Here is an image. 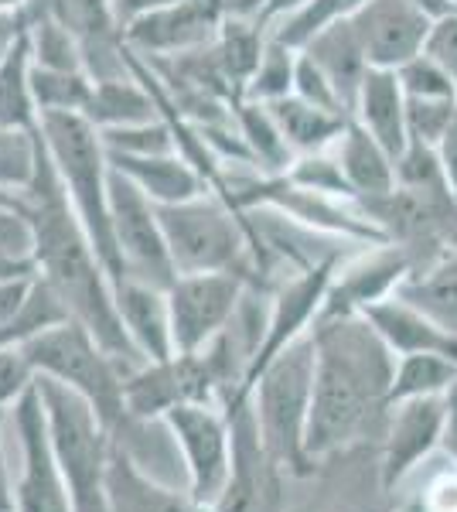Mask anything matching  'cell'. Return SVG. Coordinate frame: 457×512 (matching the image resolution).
<instances>
[{
  "label": "cell",
  "mask_w": 457,
  "mask_h": 512,
  "mask_svg": "<svg viewBox=\"0 0 457 512\" xmlns=\"http://www.w3.org/2000/svg\"><path fill=\"white\" fill-rule=\"evenodd\" d=\"M314 400L307 454L314 465L362 448L386 431L396 355L365 315H328L314 321Z\"/></svg>",
  "instance_id": "obj_1"
},
{
  "label": "cell",
  "mask_w": 457,
  "mask_h": 512,
  "mask_svg": "<svg viewBox=\"0 0 457 512\" xmlns=\"http://www.w3.org/2000/svg\"><path fill=\"white\" fill-rule=\"evenodd\" d=\"M18 205L35 226V274L62 297L69 315L82 321L96 335V342L127 369V376L147 366L116 315L113 277L93 250L62 181H58L48 147L41 154L35 185L18 195Z\"/></svg>",
  "instance_id": "obj_2"
},
{
  "label": "cell",
  "mask_w": 457,
  "mask_h": 512,
  "mask_svg": "<svg viewBox=\"0 0 457 512\" xmlns=\"http://www.w3.org/2000/svg\"><path fill=\"white\" fill-rule=\"evenodd\" d=\"M38 130L89 243L116 284L123 280V260L113 239L110 154H106L103 134L82 113H48L38 120Z\"/></svg>",
  "instance_id": "obj_3"
},
{
  "label": "cell",
  "mask_w": 457,
  "mask_h": 512,
  "mask_svg": "<svg viewBox=\"0 0 457 512\" xmlns=\"http://www.w3.org/2000/svg\"><path fill=\"white\" fill-rule=\"evenodd\" d=\"M314 369H318V352H314V332H307L280 355H273L249 390L263 444L290 478H311L321 468L307 454Z\"/></svg>",
  "instance_id": "obj_4"
},
{
  "label": "cell",
  "mask_w": 457,
  "mask_h": 512,
  "mask_svg": "<svg viewBox=\"0 0 457 512\" xmlns=\"http://www.w3.org/2000/svg\"><path fill=\"white\" fill-rule=\"evenodd\" d=\"M174 270L181 274H232L260 287L256 250L243 212L222 195L205 192L178 205H157Z\"/></svg>",
  "instance_id": "obj_5"
},
{
  "label": "cell",
  "mask_w": 457,
  "mask_h": 512,
  "mask_svg": "<svg viewBox=\"0 0 457 512\" xmlns=\"http://www.w3.org/2000/svg\"><path fill=\"white\" fill-rule=\"evenodd\" d=\"M45 400L52 448L72 495V512H110V427L79 390L52 376H35Z\"/></svg>",
  "instance_id": "obj_6"
},
{
  "label": "cell",
  "mask_w": 457,
  "mask_h": 512,
  "mask_svg": "<svg viewBox=\"0 0 457 512\" xmlns=\"http://www.w3.org/2000/svg\"><path fill=\"white\" fill-rule=\"evenodd\" d=\"M21 349L35 366V373L52 376L86 396L110 431L123 420L127 369L96 342V335L82 321L69 318L62 325L45 328V332L31 335L28 342H21Z\"/></svg>",
  "instance_id": "obj_7"
},
{
  "label": "cell",
  "mask_w": 457,
  "mask_h": 512,
  "mask_svg": "<svg viewBox=\"0 0 457 512\" xmlns=\"http://www.w3.org/2000/svg\"><path fill=\"white\" fill-rule=\"evenodd\" d=\"M110 216H113L116 250H120L123 260V280H140V284L168 291L174 280H178V270L171 263L157 205L127 175H120L113 164H110Z\"/></svg>",
  "instance_id": "obj_8"
},
{
  "label": "cell",
  "mask_w": 457,
  "mask_h": 512,
  "mask_svg": "<svg viewBox=\"0 0 457 512\" xmlns=\"http://www.w3.org/2000/svg\"><path fill=\"white\" fill-rule=\"evenodd\" d=\"M229 427H232V472L212 512H284V482L287 472L267 451L256 427L253 400L226 403Z\"/></svg>",
  "instance_id": "obj_9"
},
{
  "label": "cell",
  "mask_w": 457,
  "mask_h": 512,
  "mask_svg": "<svg viewBox=\"0 0 457 512\" xmlns=\"http://www.w3.org/2000/svg\"><path fill=\"white\" fill-rule=\"evenodd\" d=\"M226 403L219 373L209 355H171L164 362H147L123 383V420H161L168 410L185 403Z\"/></svg>",
  "instance_id": "obj_10"
},
{
  "label": "cell",
  "mask_w": 457,
  "mask_h": 512,
  "mask_svg": "<svg viewBox=\"0 0 457 512\" xmlns=\"http://www.w3.org/2000/svg\"><path fill=\"white\" fill-rule=\"evenodd\" d=\"M185 458L188 492L202 506H215L232 472V427L215 403H185L161 417Z\"/></svg>",
  "instance_id": "obj_11"
},
{
  "label": "cell",
  "mask_w": 457,
  "mask_h": 512,
  "mask_svg": "<svg viewBox=\"0 0 457 512\" xmlns=\"http://www.w3.org/2000/svg\"><path fill=\"white\" fill-rule=\"evenodd\" d=\"M35 14H52L79 41L82 69L93 82L134 76V52L123 38V24L116 18L113 0H28L24 24Z\"/></svg>",
  "instance_id": "obj_12"
},
{
  "label": "cell",
  "mask_w": 457,
  "mask_h": 512,
  "mask_svg": "<svg viewBox=\"0 0 457 512\" xmlns=\"http://www.w3.org/2000/svg\"><path fill=\"white\" fill-rule=\"evenodd\" d=\"M11 417L24 461L21 478L14 485V512H72V495L62 478V468H58L38 383L24 390L21 400L11 407Z\"/></svg>",
  "instance_id": "obj_13"
},
{
  "label": "cell",
  "mask_w": 457,
  "mask_h": 512,
  "mask_svg": "<svg viewBox=\"0 0 457 512\" xmlns=\"http://www.w3.org/2000/svg\"><path fill=\"white\" fill-rule=\"evenodd\" d=\"M246 280L232 274H181L168 287L174 355H195L229 325L246 294Z\"/></svg>",
  "instance_id": "obj_14"
},
{
  "label": "cell",
  "mask_w": 457,
  "mask_h": 512,
  "mask_svg": "<svg viewBox=\"0 0 457 512\" xmlns=\"http://www.w3.org/2000/svg\"><path fill=\"white\" fill-rule=\"evenodd\" d=\"M447 417V393L444 396H417L389 407L386 431L379 441V485L382 492H400L423 461L440 448Z\"/></svg>",
  "instance_id": "obj_15"
},
{
  "label": "cell",
  "mask_w": 457,
  "mask_h": 512,
  "mask_svg": "<svg viewBox=\"0 0 457 512\" xmlns=\"http://www.w3.org/2000/svg\"><path fill=\"white\" fill-rule=\"evenodd\" d=\"M406 277H413V256L396 243L365 246L348 256L335 270L318 318L328 315H362L365 308L386 301L400 291Z\"/></svg>",
  "instance_id": "obj_16"
},
{
  "label": "cell",
  "mask_w": 457,
  "mask_h": 512,
  "mask_svg": "<svg viewBox=\"0 0 457 512\" xmlns=\"http://www.w3.org/2000/svg\"><path fill=\"white\" fill-rule=\"evenodd\" d=\"M352 18L355 35L372 69H403L427 45L434 18L406 0H369Z\"/></svg>",
  "instance_id": "obj_17"
},
{
  "label": "cell",
  "mask_w": 457,
  "mask_h": 512,
  "mask_svg": "<svg viewBox=\"0 0 457 512\" xmlns=\"http://www.w3.org/2000/svg\"><path fill=\"white\" fill-rule=\"evenodd\" d=\"M116 315H120L123 328H127L134 349L144 355V362H164L174 355L171 338V308L168 291L140 280H116Z\"/></svg>",
  "instance_id": "obj_18"
},
{
  "label": "cell",
  "mask_w": 457,
  "mask_h": 512,
  "mask_svg": "<svg viewBox=\"0 0 457 512\" xmlns=\"http://www.w3.org/2000/svg\"><path fill=\"white\" fill-rule=\"evenodd\" d=\"M372 321V328L382 335V342L393 349V355H417V352H434V355H451L457 359V332L444 328L437 318H430L427 311H420L417 304L403 301V297H386V301L372 304L362 311Z\"/></svg>",
  "instance_id": "obj_19"
},
{
  "label": "cell",
  "mask_w": 457,
  "mask_h": 512,
  "mask_svg": "<svg viewBox=\"0 0 457 512\" xmlns=\"http://www.w3.org/2000/svg\"><path fill=\"white\" fill-rule=\"evenodd\" d=\"M297 52H304L307 59L318 62V69L331 79V86H335L338 96H342L345 110L355 117L359 89L365 82V72H369L372 65L362 52V41H359V35H355L352 18L324 24L318 35L307 38V45L297 48Z\"/></svg>",
  "instance_id": "obj_20"
},
{
  "label": "cell",
  "mask_w": 457,
  "mask_h": 512,
  "mask_svg": "<svg viewBox=\"0 0 457 512\" xmlns=\"http://www.w3.org/2000/svg\"><path fill=\"white\" fill-rule=\"evenodd\" d=\"M110 164L120 175L134 181L154 205H178L188 202V198L212 192L205 175L185 154H157V158H123V154H110Z\"/></svg>",
  "instance_id": "obj_21"
},
{
  "label": "cell",
  "mask_w": 457,
  "mask_h": 512,
  "mask_svg": "<svg viewBox=\"0 0 457 512\" xmlns=\"http://www.w3.org/2000/svg\"><path fill=\"white\" fill-rule=\"evenodd\" d=\"M355 120H359L393 158H400L403 147L410 144V130H406V93L400 86V76H396L393 69L365 72L359 103H355Z\"/></svg>",
  "instance_id": "obj_22"
},
{
  "label": "cell",
  "mask_w": 457,
  "mask_h": 512,
  "mask_svg": "<svg viewBox=\"0 0 457 512\" xmlns=\"http://www.w3.org/2000/svg\"><path fill=\"white\" fill-rule=\"evenodd\" d=\"M110 512H212L191 499V492H174L147 478L123 451L110 454Z\"/></svg>",
  "instance_id": "obj_23"
},
{
  "label": "cell",
  "mask_w": 457,
  "mask_h": 512,
  "mask_svg": "<svg viewBox=\"0 0 457 512\" xmlns=\"http://www.w3.org/2000/svg\"><path fill=\"white\" fill-rule=\"evenodd\" d=\"M270 117L277 120L280 134L290 144V151L301 158V154H318V151H328L342 140L348 120L345 113H331V110H321V106L307 103L301 96H284V99H273L267 103Z\"/></svg>",
  "instance_id": "obj_24"
},
{
  "label": "cell",
  "mask_w": 457,
  "mask_h": 512,
  "mask_svg": "<svg viewBox=\"0 0 457 512\" xmlns=\"http://www.w3.org/2000/svg\"><path fill=\"white\" fill-rule=\"evenodd\" d=\"M335 154L355 198L382 195L396 188V158L355 117L348 120L342 140L335 144Z\"/></svg>",
  "instance_id": "obj_25"
},
{
  "label": "cell",
  "mask_w": 457,
  "mask_h": 512,
  "mask_svg": "<svg viewBox=\"0 0 457 512\" xmlns=\"http://www.w3.org/2000/svg\"><path fill=\"white\" fill-rule=\"evenodd\" d=\"M82 117L93 123L96 130H120V127H134V123H151L157 117H164V113L157 106L154 93L147 89V82L134 72L130 79L96 82Z\"/></svg>",
  "instance_id": "obj_26"
},
{
  "label": "cell",
  "mask_w": 457,
  "mask_h": 512,
  "mask_svg": "<svg viewBox=\"0 0 457 512\" xmlns=\"http://www.w3.org/2000/svg\"><path fill=\"white\" fill-rule=\"evenodd\" d=\"M232 117H236L239 137L246 140V151L253 158V168L260 175H284L294 164L297 154L280 134L277 120L270 117L267 103H253V99H236L232 103Z\"/></svg>",
  "instance_id": "obj_27"
},
{
  "label": "cell",
  "mask_w": 457,
  "mask_h": 512,
  "mask_svg": "<svg viewBox=\"0 0 457 512\" xmlns=\"http://www.w3.org/2000/svg\"><path fill=\"white\" fill-rule=\"evenodd\" d=\"M396 297L417 304L430 318H437L444 328L457 332V246L447 250L434 267L406 277Z\"/></svg>",
  "instance_id": "obj_28"
},
{
  "label": "cell",
  "mask_w": 457,
  "mask_h": 512,
  "mask_svg": "<svg viewBox=\"0 0 457 512\" xmlns=\"http://www.w3.org/2000/svg\"><path fill=\"white\" fill-rule=\"evenodd\" d=\"M457 386V359L434 352L400 355L393 373V390H389V407L417 396H444Z\"/></svg>",
  "instance_id": "obj_29"
},
{
  "label": "cell",
  "mask_w": 457,
  "mask_h": 512,
  "mask_svg": "<svg viewBox=\"0 0 457 512\" xmlns=\"http://www.w3.org/2000/svg\"><path fill=\"white\" fill-rule=\"evenodd\" d=\"M45 140L41 130L24 127H0V198L18 202L38 178Z\"/></svg>",
  "instance_id": "obj_30"
},
{
  "label": "cell",
  "mask_w": 457,
  "mask_h": 512,
  "mask_svg": "<svg viewBox=\"0 0 457 512\" xmlns=\"http://www.w3.org/2000/svg\"><path fill=\"white\" fill-rule=\"evenodd\" d=\"M96 82L86 69H41L31 65V96L38 106V120L48 113H86Z\"/></svg>",
  "instance_id": "obj_31"
},
{
  "label": "cell",
  "mask_w": 457,
  "mask_h": 512,
  "mask_svg": "<svg viewBox=\"0 0 457 512\" xmlns=\"http://www.w3.org/2000/svg\"><path fill=\"white\" fill-rule=\"evenodd\" d=\"M106 144V154H123V158H157V154H181L178 130L171 117H157L151 123H134L120 130H99Z\"/></svg>",
  "instance_id": "obj_32"
},
{
  "label": "cell",
  "mask_w": 457,
  "mask_h": 512,
  "mask_svg": "<svg viewBox=\"0 0 457 512\" xmlns=\"http://www.w3.org/2000/svg\"><path fill=\"white\" fill-rule=\"evenodd\" d=\"M294 72H297V48H290L277 38H267L263 59L256 65L243 99H253V103H273V99L290 96L294 93Z\"/></svg>",
  "instance_id": "obj_33"
},
{
  "label": "cell",
  "mask_w": 457,
  "mask_h": 512,
  "mask_svg": "<svg viewBox=\"0 0 457 512\" xmlns=\"http://www.w3.org/2000/svg\"><path fill=\"white\" fill-rule=\"evenodd\" d=\"M28 45H31V65H41V69H82L79 41L52 14L28 18Z\"/></svg>",
  "instance_id": "obj_34"
},
{
  "label": "cell",
  "mask_w": 457,
  "mask_h": 512,
  "mask_svg": "<svg viewBox=\"0 0 457 512\" xmlns=\"http://www.w3.org/2000/svg\"><path fill=\"white\" fill-rule=\"evenodd\" d=\"M369 0H307L297 14H290L287 21H280L277 28H270V38L284 41L290 48H304L307 38H314L324 24L342 21L348 14H355Z\"/></svg>",
  "instance_id": "obj_35"
},
{
  "label": "cell",
  "mask_w": 457,
  "mask_h": 512,
  "mask_svg": "<svg viewBox=\"0 0 457 512\" xmlns=\"http://www.w3.org/2000/svg\"><path fill=\"white\" fill-rule=\"evenodd\" d=\"M284 178L290 185L307 188V192H321L331 198H348V202H355V192H352V185H348L342 164H338V154H328V151L301 154V158H294V164L284 171Z\"/></svg>",
  "instance_id": "obj_36"
},
{
  "label": "cell",
  "mask_w": 457,
  "mask_h": 512,
  "mask_svg": "<svg viewBox=\"0 0 457 512\" xmlns=\"http://www.w3.org/2000/svg\"><path fill=\"white\" fill-rule=\"evenodd\" d=\"M396 185L406 188H423V192H440V188H451L440 161V151L427 140H413L403 147V154L396 158ZM454 192V188H451Z\"/></svg>",
  "instance_id": "obj_37"
},
{
  "label": "cell",
  "mask_w": 457,
  "mask_h": 512,
  "mask_svg": "<svg viewBox=\"0 0 457 512\" xmlns=\"http://www.w3.org/2000/svg\"><path fill=\"white\" fill-rule=\"evenodd\" d=\"M0 263H35V226L18 202L0 198Z\"/></svg>",
  "instance_id": "obj_38"
},
{
  "label": "cell",
  "mask_w": 457,
  "mask_h": 512,
  "mask_svg": "<svg viewBox=\"0 0 457 512\" xmlns=\"http://www.w3.org/2000/svg\"><path fill=\"white\" fill-rule=\"evenodd\" d=\"M396 76H400L406 99H454L457 96L454 79L423 52L417 59L406 62L403 69H396Z\"/></svg>",
  "instance_id": "obj_39"
},
{
  "label": "cell",
  "mask_w": 457,
  "mask_h": 512,
  "mask_svg": "<svg viewBox=\"0 0 457 512\" xmlns=\"http://www.w3.org/2000/svg\"><path fill=\"white\" fill-rule=\"evenodd\" d=\"M457 110L454 99H406V130L413 140H427V144H440L447 123H451Z\"/></svg>",
  "instance_id": "obj_40"
},
{
  "label": "cell",
  "mask_w": 457,
  "mask_h": 512,
  "mask_svg": "<svg viewBox=\"0 0 457 512\" xmlns=\"http://www.w3.org/2000/svg\"><path fill=\"white\" fill-rule=\"evenodd\" d=\"M294 96L307 99V103L321 106V110H331V113H345V117H352V113L345 110L342 96H338V89L331 86V79L324 76L318 69V62L307 59L304 52H297V72H294Z\"/></svg>",
  "instance_id": "obj_41"
},
{
  "label": "cell",
  "mask_w": 457,
  "mask_h": 512,
  "mask_svg": "<svg viewBox=\"0 0 457 512\" xmlns=\"http://www.w3.org/2000/svg\"><path fill=\"white\" fill-rule=\"evenodd\" d=\"M423 55H430L457 86V11L434 21V28H430V35H427V45H423Z\"/></svg>",
  "instance_id": "obj_42"
},
{
  "label": "cell",
  "mask_w": 457,
  "mask_h": 512,
  "mask_svg": "<svg viewBox=\"0 0 457 512\" xmlns=\"http://www.w3.org/2000/svg\"><path fill=\"white\" fill-rule=\"evenodd\" d=\"M31 284H35V274H28V277H0V332H4V335H7V328H11V321L21 315ZM7 342H11V338H7Z\"/></svg>",
  "instance_id": "obj_43"
},
{
  "label": "cell",
  "mask_w": 457,
  "mask_h": 512,
  "mask_svg": "<svg viewBox=\"0 0 457 512\" xmlns=\"http://www.w3.org/2000/svg\"><path fill=\"white\" fill-rule=\"evenodd\" d=\"M174 4H181V0H113V7H116V18H120L123 28H127L130 21L144 18V14L164 11V7H174Z\"/></svg>",
  "instance_id": "obj_44"
},
{
  "label": "cell",
  "mask_w": 457,
  "mask_h": 512,
  "mask_svg": "<svg viewBox=\"0 0 457 512\" xmlns=\"http://www.w3.org/2000/svg\"><path fill=\"white\" fill-rule=\"evenodd\" d=\"M437 151H440V161H444L447 181H451V188H454V195H457V110H454L451 123H447L444 137H440Z\"/></svg>",
  "instance_id": "obj_45"
},
{
  "label": "cell",
  "mask_w": 457,
  "mask_h": 512,
  "mask_svg": "<svg viewBox=\"0 0 457 512\" xmlns=\"http://www.w3.org/2000/svg\"><path fill=\"white\" fill-rule=\"evenodd\" d=\"M440 451L447 454L451 468H457V386L447 393V417H444V434H440Z\"/></svg>",
  "instance_id": "obj_46"
},
{
  "label": "cell",
  "mask_w": 457,
  "mask_h": 512,
  "mask_svg": "<svg viewBox=\"0 0 457 512\" xmlns=\"http://www.w3.org/2000/svg\"><path fill=\"white\" fill-rule=\"evenodd\" d=\"M307 4V0H263V11H260V28H277L280 21H287L290 14H297L301 7Z\"/></svg>",
  "instance_id": "obj_47"
},
{
  "label": "cell",
  "mask_w": 457,
  "mask_h": 512,
  "mask_svg": "<svg viewBox=\"0 0 457 512\" xmlns=\"http://www.w3.org/2000/svg\"><path fill=\"white\" fill-rule=\"evenodd\" d=\"M24 28H28V24H24V14L4 11V7H0V59H4L7 48H11L14 41H18V35H21Z\"/></svg>",
  "instance_id": "obj_48"
},
{
  "label": "cell",
  "mask_w": 457,
  "mask_h": 512,
  "mask_svg": "<svg viewBox=\"0 0 457 512\" xmlns=\"http://www.w3.org/2000/svg\"><path fill=\"white\" fill-rule=\"evenodd\" d=\"M11 414V410H7ZM0 414V512H14V489L7 482V465H4V417Z\"/></svg>",
  "instance_id": "obj_49"
},
{
  "label": "cell",
  "mask_w": 457,
  "mask_h": 512,
  "mask_svg": "<svg viewBox=\"0 0 457 512\" xmlns=\"http://www.w3.org/2000/svg\"><path fill=\"white\" fill-rule=\"evenodd\" d=\"M406 4H413V7H420L423 14H430V18H444V14H451L457 11L454 7V0H406Z\"/></svg>",
  "instance_id": "obj_50"
},
{
  "label": "cell",
  "mask_w": 457,
  "mask_h": 512,
  "mask_svg": "<svg viewBox=\"0 0 457 512\" xmlns=\"http://www.w3.org/2000/svg\"><path fill=\"white\" fill-rule=\"evenodd\" d=\"M393 512H423V506H420V502H417V499H410V502H406V506H400V509H393Z\"/></svg>",
  "instance_id": "obj_51"
},
{
  "label": "cell",
  "mask_w": 457,
  "mask_h": 512,
  "mask_svg": "<svg viewBox=\"0 0 457 512\" xmlns=\"http://www.w3.org/2000/svg\"><path fill=\"white\" fill-rule=\"evenodd\" d=\"M0 345H11V342H7V335H4V332H0Z\"/></svg>",
  "instance_id": "obj_52"
}]
</instances>
